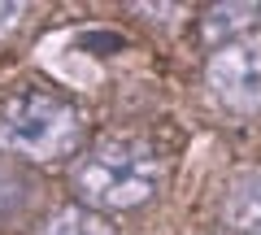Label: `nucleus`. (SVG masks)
Instances as JSON below:
<instances>
[{"label": "nucleus", "mask_w": 261, "mask_h": 235, "mask_svg": "<svg viewBox=\"0 0 261 235\" xmlns=\"http://www.w3.org/2000/svg\"><path fill=\"white\" fill-rule=\"evenodd\" d=\"M79 140V113L48 92H18L0 109V148L13 157L53 161L65 157Z\"/></svg>", "instance_id": "2"}, {"label": "nucleus", "mask_w": 261, "mask_h": 235, "mask_svg": "<svg viewBox=\"0 0 261 235\" xmlns=\"http://www.w3.org/2000/svg\"><path fill=\"white\" fill-rule=\"evenodd\" d=\"M205 79H209V92L231 113H257L261 109V44L214 48Z\"/></svg>", "instance_id": "3"}, {"label": "nucleus", "mask_w": 261, "mask_h": 235, "mask_svg": "<svg viewBox=\"0 0 261 235\" xmlns=\"http://www.w3.org/2000/svg\"><path fill=\"white\" fill-rule=\"evenodd\" d=\"M222 222L235 235H261V170H248L231 183L222 200Z\"/></svg>", "instance_id": "4"}, {"label": "nucleus", "mask_w": 261, "mask_h": 235, "mask_svg": "<svg viewBox=\"0 0 261 235\" xmlns=\"http://www.w3.org/2000/svg\"><path fill=\"white\" fill-rule=\"evenodd\" d=\"M257 5H214V9L205 13V22H200V31H205L209 44L226 48V44H244V35H248L252 27H257Z\"/></svg>", "instance_id": "5"}, {"label": "nucleus", "mask_w": 261, "mask_h": 235, "mask_svg": "<svg viewBox=\"0 0 261 235\" xmlns=\"http://www.w3.org/2000/svg\"><path fill=\"white\" fill-rule=\"evenodd\" d=\"M39 235H113V226L92 209H61L44 222Z\"/></svg>", "instance_id": "6"}, {"label": "nucleus", "mask_w": 261, "mask_h": 235, "mask_svg": "<svg viewBox=\"0 0 261 235\" xmlns=\"http://www.w3.org/2000/svg\"><path fill=\"white\" fill-rule=\"evenodd\" d=\"M70 183L87 209H135L152 200L161 161L144 140H105L74 161Z\"/></svg>", "instance_id": "1"}, {"label": "nucleus", "mask_w": 261, "mask_h": 235, "mask_svg": "<svg viewBox=\"0 0 261 235\" xmlns=\"http://www.w3.org/2000/svg\"><path fill=\"white\" fill-rule=\"evenodd\" d=\"M18 205H22V179L13 174V170H5V166H0V218H5V214H13Z\"/></svg>", "instance_id": "7"}, {"label": "nucleus", "mask_w": 261, "mask_h": 235, "mask_svg": "<svg viewBox=\"0 0 261 235\" xmlns=\"http://www.w3.org/2000/svg\"><path fill=\"white\" fill-rule=\"evenodd\" d=\"M18 13H22V5H13V0H5V5H0V31H9L13 22H18Z\"/></svg>", "instance_id": "8"}]
</instances>
